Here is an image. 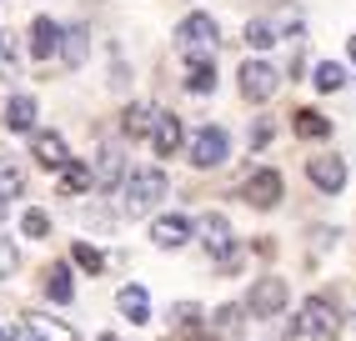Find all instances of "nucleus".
<instances>
[{
    "mask_svg": "<svg viewBox=\"0 0 356 341\" xmlns=\"http://www.w3.org/2000/svg\"><path fill=\"white\" fill-rule=\"evenodd\" d=\"M151 241H156V246H165V251H176V246L191 241V221H186V216H161V221L151 226Z\"/></svg>",
    "mask_w": 356,
    "mask_h": 341,
    "instance_id": "ddd939ff",
    "label": "nucleus"
},
{
    "mask_svg": "<svg viewBox=\"0 0 356 341\" xmlns=\"http://www.w3.org/2000/svg\"><path fill=\"white\" fill-rule=\"evenodd\" d=\"M351 61H356V35H351Z\"/></svg>",
    "mask_w": 356,
    "mask_h": 341,
    "instance_id": "f704fd0d",
    "label": "nucleus"
},
{
    "mask_svg": "<svg viewBox=\"0 0 356 341\" xmlns=\"http://www.w3.org/2000/svg\"><path fill=\"white\" fill-rule=\"evenodd\" d=\"M45 296H51V301H70V296H76V286H70V266L65 261H56V266H45Z\"/></svg>",
    "mask_w": 356,
    "mask_h": 341,
    "instance_id": "f3484780",
    "label": "nucleus"
},
{
    "mask_svg": "<svg viewBox=\"0 0 356 341\" xmlns=\"http://www.w3.org/2000/svg\"><path fill=\"white\" fill-rule=\"evenodd\" d=\"M216 20H211V15H186L181 20V26H176V51L186 56V61H191V65H201V61H216Z\"/></svg>",
    "mask_w": 356,
    "mask_h": 341,
    "instance_id": "f257e3e1",
    "label": "nucleus"
},
{
    "mask_svg": "<svg viewBox=\"0 0 356 341\" xmlns=\"http://www.w3.org/2000/svg\"><path fill=\"white\" fill-rule=\"evenodd\" d=\"M0 221H6V201H0Z\"/></svg>",
    "mask_w": 356,
    "mask_h": 341,
    "instance_id": "c9c22d12",
    "label": "nucleus"
},
{
    "mask_svg": "<svg viewBox=\"0 0 356 341\" xmlns=\"http://www.w3.org/2000/svg\"><path fill=\"white\" fill-rule=\"evenodd\" d=\"M276 86H281L276 65H266V61H246L241 65V95H246V101H271Z\"/></svg>",
    "mask_w": 356,
    "mask_h": 341,
    "instance_id": "0eeeda50",
    "label": "nucleus"
},
{
    "mask_svg": "<svg viewBox=\"0 0 356 341\" xmlns=\"http://www.w3.org/2000/svg\"><path fill=\"white\" fill-rule=\"evenodd\" d=\"M20 191H26V170H20L15 161H0V201L20 196Z\"/></svg>",
    "mask_w": 356,
    "mask_h": 341,
    "instance_id": "b1692460",
    "label": "nucleus"
},
{
    "mask_svg": "<svg viewBox=\"0 0 356 341\" xmlns=\"http://www.w3.org/2000/svg\"><path fill=\"white\" fill-rule=\"evenodd\" d=\"M15 266H20V251L10 246V241H0V276H10Z\"/></svg>",
    "mask_w": 356,
    "mask_h": 341,
    "instance_id": "7c9ffc66",
    "label": "nucleus"
},
{
    "mask_svg": "<svg viewBox=\"0 0 356 341\" xmlns=\"http://www.w3.org/2000/svg\"><path fill=\"white\" fill-rule=\"evenodd\" d=\"M60 191H65V196L90 191V166H86V161H65V166H60Z\"/></svg>",
    "mask_w": 356,
    "mask_h": 341,
    "instance_id": "4be33fe9",
    "label": "nucleus"
},
{
    "mask_svg": "<svg viewBox=\"0 0 356 341\" xmlns=\"http://www.w3.org/2000/svg\"><path fill=\"white\" fill-rule=\"evenodd\" d=\"M31 151H35V161H40L45 170H60V166L70 161V151H65V136H56V131H35Z\"/></svg>",
    "mask_w": 356,
    "mask_h": 341,
    "instance_id": "9b49d317",
    "label": "nucleus"
},
{
    "mask_svg": "<svg viewBox=\"0 0 356 341\" xmlns=\"http://www.w3.org/2000/svg\"><path fill=\"white\" fill-rule=\"evenodd\" d=\"M86 166H90V186H101V191H115L126 181V156H121L115 141H106L96 151V161H86Z\"/></svg>",
    "mask_w": 356,
    "mask_h": 341,
    "instance_id": "39448f33",
    "label": "nucleus"
},
{
    "mask_svg": "<svg viewBox=\"0 0 356 341\" xmlns=\"http://www.w3.org/2000/svg\"><path fill=\"white\" fill-rule=\"evenodd\" d=\"M341 86H346V70L337 61H321L316 65V90H341Z\"/></svg>",
    "mask_w": 356,
    "mask_h": 341,
    "instance_id": "bb28decb",
    "label": "nucleus"
},
{
    "mask_svg": "<svg viewBox=\"0 0 356 341\" xmlns=\"http://www.w3.org/2000/svg\"><path fill=\"white\" fill-rule=\"evenodd\" d=\"M101 341H115V336H101Z\"/></svg>",
    "mask_w": 356,
    "mask_h": 341,
    "instance_id": "e433bc0d",
    "label": "nucleus"
},
{
    "mask_svg": "<svg viewBox=\"0 0 356 341\" xmlns=\"http://www.w3.org/2000/svg\"><path fill=\"white\" fill-rule=\"evenodd\" d=\"M306 176H312L316 191L337 196V191L346 186V161H341V156H312V161H306Z\"/></svg>",
    "mask_w": 356,
    "mask_h": 341,
    "instance_id": "1a4fd4ad",
    "label": "nucleus"
},
{
    "mask_svg": "<svg viewBox=\"0 0 356 341\" xmlns=\"http://www.w3.org/2000/svg\"><path fill=\"white\" fill-rule=\"evenodd\" d=\"M291 126H296L301 141H321V136H331V120H326L321 111H296V116H291Z\"/></svg>",
    "mask_w": 356,
    "mask_h": 341,
    "instance_id": "aec40b11",
    "label": "nucleus"
},
{
    "mask_svg": "<svg viewBox=\"0 0 356 341\" xmlns=\"http://www.w3.org/2000/svg\"><path fill=\"white\" fill-rule=\"evenodd\" d=\"M236 326H241V306H221L216 316H211V336H216V331H236Z\"/></svg>",
    "mask_w": 356,
    "mask_h": 341,
    "instance_id": "c85d7f7f",
    "label": "nucleus"
},
{
    "mask_svg": "<svg viewBox=\"0 0 356 341\" xmlns=\"http://www.w3.org/2000/svg\"><path fill=\"white\" fill-rule=\"evenodd\" d=\"M31 331H35V341H81L65 322H56V316H31Z\"/></svg>",
    "mask_w": 356,
    "mask_h": 341,
    "instance_id": "412c9836",
    "label": "nucleus"
},
{
    "mask_svg": "<svg viewBox=\"0 0 356 341\" xmlns=\"http://www.w3.org/2000/svg\"><path fill=\"white\" fill-rule=\"evenodd\" d=\"M35 126V101L31 95H10L6 101V131H31Z\"/></svg>",
    "mask_w": 356,
    "mask_h": 341,
    "instance_id": "a211bd4d",
    "label": "nucleus"
},
{
    "mask_svg": "<svg viewBox=\"0 0 356 341\" xmlns=\"http://www.w3.org/2000/svg\"><path fill=\"white\" fill-rule=\"evenodd\" d=\"M70 261H76L81 271H90V276H96L101 266H106V256H101L96 246H90V241H76V246H70Z\"/></svg>",
    "mask_w": 356,
    "mask_h": 341,
    "instance_id": "393cba45",
    "label": "nucleus"
},
{
    "mask_svg": "<svg viewBox=\"0 0 356 341\" xmlns=\"http://www.w3.org/2000/svg\"><path fill=\"white\" fill-rule=\"evenodd\" d=\"M216 266H221L226 276H231V271H241V246H231L226 256H216Z\"/></svg>",
    "mask_w": 356,
    "mask_h": 341,
    "instance_id": "2f4dec72",
    "label": "nucleus"
},
{
    "mask_svg": "<svg viewBox=\"0 0 356 341\" xmlns=\"http://www.w3.org/2000/svg\"><path fill=\"white\" fill-rule=\"evenodd\" d=\"M151 145H156V156H176L181 151V120L161 111L156 126H151Z\"/></svg>",
    "mask_w": 356,
    "mask_h": 341,
    "instance_id": "dca6fc26",
    "label": "nucleus"
},
{
    "mask_svg": "<svg viewBox=\"0 0 356 341\" xmlns=\"http://www.w3.org/2000/svg\"><path fill=\"white\" fill-rule=\"evenodd\" d=\"M286 301H291V291H286V281H281V276H256L251 296H246V311L261 316V322H271V316L286 311Z\"/></svg>",
    "mask_w": 356,
    "mask_h": 341,
    "instance_id": "20e7f679",
    "label": "nucleus"
},
{
    "mask_svg": "<svg viewBox=\"0 0 356 341\" xmlns=\"http://www.w3.org/2000/svg\"><path fill=\"white\" fill-rule=\"evenodd\" d=\"M241 201L256 206V211H271L281 201V176H276V170H251L246 186H241Z\"/></svg>",
    "mask_w": 356,
    "mask_h": 341,
    "instance_id": "6e6552de",
    "label": "nucleus"
},
{
    "mask_svg": "<svg viewBox=\"0 0 356 341\" xmlns=\"http://www.w3.org/2000/svg\"><path fill=\"white\" fill-rule=\"evenodd\" d=\"M201 241H206V251L211 256H226L236 241H231V221L221 211H211V216H201Z\"/></svg>",
    "mask_w": 356,
    "mask_h": 341,
    "instance_id": "f8f14e48",
    "label": "nucleus"
},
{
    "mask_svg": "<svg viewBox=\"0 0 356 341\" xmlns=\"http://www.w3.org/2000/svg\"><path fill=\"white\" fill-rule=\"evenodd\" d=\"M296 336L301 341H331L337 336V306L326 296H306L296 311Z\"/></svg>",
    "mask_w": 356,
    "mask_h": 341,
    "instance_id": "7ed1b4c3",
    "label": "nucleus"
},
{
    "mask_svg": "<svg viewBox=\"0 0 356 341\" xmlns=\"http://www.w3.org/2000/svg\"><path fill=\"white\" fill-rule=\"evenodd\" d=\"M86 51H90V31H86V26H70V31H65V40H60L65 65H86Z\"/></svg>",
    "mask_w": 356,
    "mask_h": 341,
    "instance_id": "6ab92c4d",
    "label": "nucleus"
},
{
    "mask_svg": "<svg viewBox=\"0 0 356 341\" xmlns=\"http://www.w3.org/2000/svg\"><path fill=\"white\" fill-rule=\"evenodd\" d=\"M60 40H65V31L56 26V20H51V15H35V26H31V56H35V61L60 56Z\"/></svg>",
    "mask_w": 356,
    "mask_h": 341,
    "instance_id": "9d476101",
    "label": "nucleus"
},
{
    "mask_svg": "<svg viewBox=\"0 0 356 341\" xmlns=\"http://www.w3.org/2000/svg\"><path fill=\"white\" fill-rule=\"evenodd\" d=\"M271 40H276V31H271V20H251V26H246V45H256V51H266Z\"/></svg>",
    "mask_w": 356,
    "mask_h": 341,
    "instance_id": "c756f323",
    "label": "nucleus"
},
{
    "mask_svg": "<svg viewBox=\"0 0 356 341\" xmlns=\"http://www.w3.org/2000/svg\"><path fill=\"white\" fill-rule=\"evenodd\" d=\"M226 151H231V136H226L221 126H201V131L191 136V161H196L201 170L221 166V161H226Z\"/></svg>",
    "mask_w": 356,
    "mask_h": 341,
    "instance_id": "423d86ee",
    "label": "nucleus"
},
{
    "mask_svg": "<svg viewBox=\"0 0 356 341\" xmlns=\"http://www.w3.org/2000/svg\"><path fill=\"white\" fill-rule=\"evenodd\" d=\"M20 231H26L31 241H45V236H51V216H45L40 206H31L26 216H20Z\"/></svg>",
    "mask_w": 356,
    "mask_h": 341,
    "instance_id": "a878e982",
    "label": "nucleus"
},
{
    "mask_svg": "<svg viewBox=\"0 0 356 341\" xmlns=\"http://www.w3.org/2000/svg\"><path fill=\"white\" fill-rule=\"evenodd\" d=\"M0 76H15V56H10V40H0Z\"/></svg>",
    "mask_w": 356,
    "mask_h": 341,
    "instance_id": "473e14b6",
    "label": "nucleus"
},
{
    "mask_svg": "<svg viewBox=\"0 0 356 341\" xmlns=\"http://www.w3.org/2000/svg\"><path fill=\"white\" fill-rule=\"evenodd\" d=\"M171 322H176V331H191V326H201V306H196V301H181V306H171Z\"/></svg>",
    "mask_w": 356,
    "mask_h": 341,
    "instance_id": "cd10ccee",
    "label": "nucleus"
},
{
    "mask_svg": "<svg viewBox=\"0 0 356 341\" xmlns=\"http://www.w3.org/2000/svg\"><path fill=\"white\" fill-rule=\"evenodd\" d=\"M156 106H146V101H131L126 111H121V131L131 136V141H140V136H151V126H156Z\"/></svg>",
    "mask_w": 356,
    "mask_h": 341,
    "instance_id": "2eb2a0df",
    "label": "nucleus"
},
{
    "mask_svg": "<svg viewBox=\"0 0 356 341\" xmlns=\"http://www.w3.org/2000/svg\"><path fill=\"white\" fill-rule=\"evenodd\" d=\"M181 341H216V336H211L206 326H191V331H181Z\"/></svg>",
    "mask_w": 356,
    "mask_h": 341,
    "instance_id": "72a5a7b5",
    "label": "nucleus"
},
{
    "mask_svg": "<svg viewBox=\"0 0 356 341\" xmlns=\"http://www.w3.org/2000/svg\"><path fill=\"white\" fill-rule=\"evenodd\" d=\"M161 196H165V176H161V170H126V181H121V206H126V216L156 211Z\"/></svg>",
    "mask_w": 356,
    "mask_h": 341,
    "instance_id": "f03ea898",
    "label": "nucleus"
},
{
    "mask_svg": "<svg viewBox=\"0 0 356 341\" xmlns=\"http://www.w3.org/2000/svg\"><path fill=\"white\" fill-rule=\"evenodd\" d=\"M186 90H191V95L216 90V61H201V65H191V76H186Z\"/></svg>",
    "mask_w": 356,
    "mask_h": 341,
    "instance_id": "5701e85b",
    "label": "nucleus"
},
{
    "mask_svg": "<svg viewBox=\"0 0 356 341\" xmlns=\"http://www.w3.org/2000/svg\"><path fill=\"white\" fill-rule=\"evenodd\" d=\"M115 306H121V316H126L131 326H146V322H151V296H146V286H121Z\"/></svg>",
    "mask_w": 356,
    "mask_h": 341,
    "instance_id": "4468645a",
    "label": "nucleus"
},
{
    "mask_svg": "<svg viewBox=\"0 0 356 341\" xmlns=\"http://www.w3.org/2000/svg\"><path fill=\"white\" fill-rule=\"evenodd\" d=\"M0 341H6V331H0Z\"/></svg>",
    "mask_w": 356,
    "mask_h": 341,
    "instance_id": "4c0bfd02",
    "label": "nucleus"
}]
</instances>
